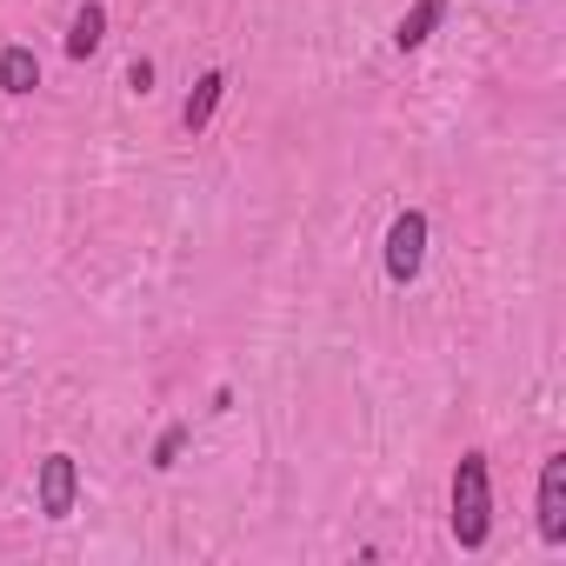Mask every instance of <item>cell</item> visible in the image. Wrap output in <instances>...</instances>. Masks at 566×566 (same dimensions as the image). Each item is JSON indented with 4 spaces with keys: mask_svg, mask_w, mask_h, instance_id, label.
Returning a JSON list of instances; mask_svg holds the SVG:
<instances>
[{
    "mask_svg": "<svg viewBox=\"0 0 566 566\" xmlns=\"http://www.w3.org/2000/svg\"><path fill=\"white\" fill-rule=\"evenodd\" d=\"M41 87V54L28 48V41H8V48H0V94H34Z\"/></svg>",
    "mask_w": 566,
    "mask_h": 566,
    "instance_id": "52a82bcc",
    "label": "cell"
},
{
    "mask_svg": "<svg viewBox=\"0 0 566 566\" xmlns=\"http://www.w3.org/2000/svg\"><path fill=\"white\" fill-rule=\"evenodd\" d=\"M101 41H107V8H101V0H81L74 21H67V61L101 54Z\"/></svg>",
    "mask_w": 566,
    "mask_h": 566,
    "instance_id": "ba28073f",
    "label": "cell"
},
{
    "mask_svg": "<svg viewBox=\"0 0 566 566\" xmlns=\"http://www.w3.org/2000/svg\"><path fill=\"white\" fill-rule=\"evenodd\" d=\"M427 240H433V220H427L420 207H400L394 227H387V253H380L394 287H413V280H420V266H427Z\"/></svg>",
    "mask_w": 566,
    "mask_h": 566,
    "instance_id": "7a4b0ae2",
    "label": "cell"
},
{
    "mask_svg": "<svg viewBox=\"0 0 566 566\" xmlns=\"http://www.w3.org/2000/svg\"><path fill=\"white\" fill-rule=\"evenodd\" d=\"M34 506H41L48 520H67V513L81 506V460H74V453H48V460L34 467Z\"/></svg>",
    "mask_w": 566,
    "mask_h": 566,
    "instance_id": "3957f363",
    "label": "cell"
},
{
    "mask_svg": "<svg viewBox=\"0 0 566 566\" xmlns=\"http://www.w3.org/2000/svg\"><path fill=\"white\" fill-rule=\"evenodd\" d=\"M220 101H227V67H207V74L193 81V94L180 101V127H187V134H207L213 114H220Z\"/></svg>",
    "mask_w": 566,
    "mask_h": 566,
    "instance_id": "5b68a950",
    "label": "cell"
},
{
    "mask_svg": "<svg viewBox=\"0 0 566 566\" xmlns=\"http://www.w3.org/2000/svg\"><path fill=\"white\" fill-rule=\"evenodd\" d=\"M533 526L546 546H566V453L539 460V500H533Z\"/></svg>",
    "mask_w": 566,
    "mask_h": 566,
    "instance_id": "277c9868",
    "label": "cell"
},
{
    "mask_svg": "<svg viewBox=\"0 0 566 566\" xmlns=\"http://www.w3.org/2000/svg\"><path fill=\"white\" fill-rule=\"evenodd\" d=\"M187 420H174V427H160V440H154V473H174L180 467V447H187Z\"/></svg>",
    "mask_w": 566,
    "mask_h": 566,
    "instance_id": "9c48e42d",
    "label": "cell"
},
{
    "mask_svg": "<svg viewBox=\"0 0 566 566\" xmlns=\"http://www.w3.org/2000/svg\"><path fill=\"white\" fill-rule=\"evenodd\" d=\"M447 526L460 539V553H480L493 539V467L480 447H467L453 460V486H447Z\"/></svg>",
    "mask_w": 566,
    "mask_h": 566,
    "instance_id": "6da1fadb",
    "label": "cell"
},
{
    "mask_svg": "<svg viewBox=\"0 0 566 566\" xmlns=\"http://www.w3.org/2000/svg\"><path fill=\"white\" fill-rule=\"evenodd\" d=\"M447 8H453V0H413V8L394 21V48L400 54H420L433 34H440V21H447Z\"/></svg>",
    "mask_w": 566,
    "mask_h": 566,
    "instance_id": "8992f818",
    "label": "cell"
},
{
    "mask_svg": "<svg viewBox=\"0 0 566 566\" xmlns=\"http://www.w3.org/2000/svg\"><path fill=\"white\" fill-rule=\"evenodd\" d=\"M127 87H134V94H154V61H147V54L127 67Z\"/></svg>",
    "mask_w": 566,
    "mask_h": 566,
    "instance_id": "30bf717a",
    "label": "cell"
}]
</instances>
